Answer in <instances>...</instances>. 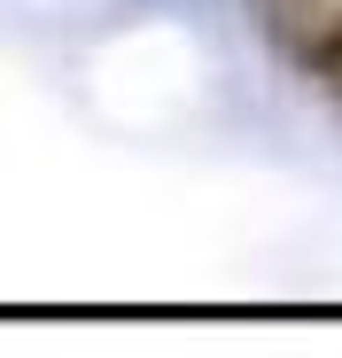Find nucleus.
Listing matches in <instances>:
<instances>
[{
    "label": "nucleus",
    "mask_w": 342,
    "mask_h": 358,
    "mask_svg": "<svg viewBox=\"0 0 342 358\" xmlns=\"http://www.w3.org/2000/svg\"><path fill=\"white\" fill-rule=\"evenodd\" d=\"M249 16H257V31L288 55V63H304V71H319L327 55L342 47V0H249Z\"/></svg>",
    "instance_id": "nucleus-1"
},
{
    "label": "nucleus",
    "mask_w": 342,
    "mask_h": 358,
    "mask_svg": "<svg viewBox=\"0 0 342 358\" xmlns=\"http://www.w3.org/2000/svg\"><path fill=\"white\" fill-rule=\"evenodd\" d=\"M311 78H319V86H327V101H334V109H342V47H334V55H327V63H319V71H311Z\"/></svg>",
    "instance_id": "nucleus-2"
}]
</instances>
